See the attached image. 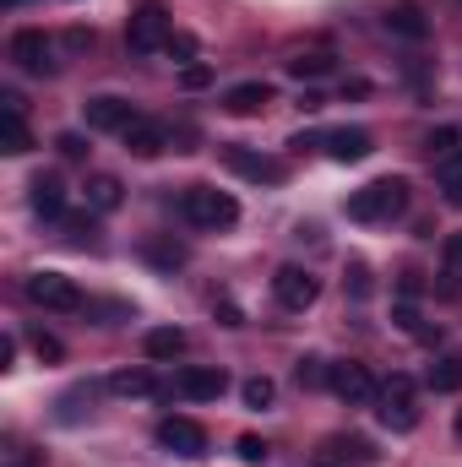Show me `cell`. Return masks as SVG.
Here are the masks:
<instances>
[{"mask_svg": "<svg viewBox=\"0 0 462 467\" xmlns=\"http://www.w3.org/2000/svg\"><path fill=\"white\" fill-rule=\"evenodd\" d=\"M239 397H245V408H250V413H267V408H272V397H278V386H272L267 375H250V380L239 386Z\"/></svg>", "mask_w": 462, "mask_h": 467, "instance_id": "27", "label": "cell"}, {"mask_svg": "<svg viewBox=\"0 0 462 467\" xmlns=\"http://www.w3.org/2000/svg\"><path fill=\"white\" fill-rule=\"evenodd\" d=\"M22 294H27L33 305H44V310H82V305H88L82 288H77L66 272H27V277H22Z\"/></svg>", "mask_w": 462, "mask_h": 467, "instance_id": "4", "label": "cell"}, {"mask_svg": "<svg viewBox=\"0 0 462 467\" xmlns=\"http://www.w3.org/2000/svg\"><path fill=\"white\" fill-rule=\"evenodd\" d=\"M364 462H375V446L364 435H332V441H321V457H316V467H364Z\"/></svg>", "mask_w": 462, "mask_h": 467, "instance_id": "13", "label": "cell"}, {"mask_svg": "<svg viewBox=\"0 0 462 467\" xmlns=\"http://www.w3.org/2000/svg\"><path fill=\"white\" fill-rule=\"evenodd\" d=\"M386 33H397V38H408V44H425V38H430V16H425L414 0H403V5L386 11Z\"/></svg>", "mask_w": 462, "mask_h": 467, "instance_id": "16", "label": "cell"}, {"mask_svg": "<svg viewBox=\"0 0 462 467\" xmlns=\"http://www.w3.org/2000/svg\"><path fill=\"white\" fill-rule=\"evenodd\" d=\"M174 397H185V402H218L224 391H229V375L218 369V364H185L180 375H174V386H169Z\"/></svg>", "mask_w": 462, "mask_h": 467, "instance_id": "7", "label": "cell"}, {"mask_svg": "<svg viewBox=\"0 0 462 467\" xmlns=\"http://www.w3.org/2000/svg\"><path fill=\"white\" fill-rule=\"evenodd\" d=\"M180 218L191 229H229V223H239V202L218 185H185L180 191Z\"/></svg>", "mask_w": 462, "mask_h": 467, "instance_id": "2", "label": "cell"}, {"mask_svg": "<svg viewBox=\"0 0 462 467\" xmlns=\"http://www.w3.org/2000/svg\"><path fill=\"white\" fill-rule=\"evenodd\" d=\"M327 386H332V391L343 397L348 408H364V402H375V397H381V386H375V375H370L364 364H353V358H348V364H332V375H327Z\"/></svg>", "mask_w": 462, "mask_h": 467, "instance_id": "11", "label": "cell"}, {"mask_svg": "<svg viewBox=\"0 0 462 467\" xmlns=\"http://www.w3.org/2000/svg\"><path fill=\"white\" fill-rule=\"evenodd\" d=\"M224 163H229L239 180H250V185H283L289 180V169L278 163V158H267V152H256V147H224Z\"/></svg>", "mask_w": 462, "mask_h": 467, "instance_id": "9", "label": "cell"}, {"mask_svg": "<svg viewBox=\"0 0 462 467\" xmlns=\"http://www.w3.org/2000/svg\"><path fill=\"white\" fill-rule=\"evenodd\" d=\"M327 375H332V364H327V358H316V353H305V358L294 364V380H299L305 391H310V386H327Z\"/></svg>", "mask_w": 462, "mask_h": 467, "instance_id": "29", "label": "cell"}, {"mask_svg": "<svg viewBox=\"0 0 462 467\" xmlns=\"http://www.w3.org/2000/svg\"><path fill=\"white\" fill-rule=\"evenodd\" d=\"M120 202H125V185H120L115 174H99V180H88V207H93V213H115Z\"/></svg>", "mask_w": 462, "mask_h": 467, "instance_id": "24", "label": "cell"}, {"mask_svg": "<svg viewBox=\"0 0 462 467\" xmlns=\"http://www.w3.org/2000/svg\"><path fill=\"white\" fill-rule=\"evenodd\" d=\"M142 255H147L152 266H163V272L185 266V244H180V239H163V234H147V239H142Z\"/></svg>", "mask_w": 462, "mask_h": 467, "instance_id": "21", "label": "cell"}, {"mask_svg": "<svg viewBox=\"0 0 462 467\" xmlns=\"http://www.w3.org/2000/svg\"><path fill=\"white\" fill-rule=\"evenodd\" d=\"M110 391H115V397H158L163 386H158L152 369H115V375H110Z\"/></svg>", "mask_w": 462, "mask_h": 467, "instance_id": "20", "label": "cell"}, {"mask_svg": "<svg viewBox=\"0 0 462 467\" xmlns=\"http://www.w3.org/2000/svg\"><path fill=\"white\" fill-rule=\"evenodd\" d=\"M403 213H408V180H397V174L370 180L364 191L348 196V218H353V223H392V218H403Z\"/></svg>", "mask_w": 462, "mask_h": 467, "instance_id": "1", "label": "cell"}, {"mask_svg": "<svg viewBox=\"0 0 462 467\" xmlns=\"http://www.w3.org/2000/svg\"><path fill=\"white\" fill-rule=\"evenodd\" d=\"M169 38H174L169 11H163L158 0H142V5L131 11V22H125V49H131V55H158Z\"/></svg>", "mask_w": 462, "mask_h": 467, "instance_id": "3", "label": "cell"}, {"mask_svg": "<svg viewBox=\"0 0 462 467\" xmlns=\"http://www.w3.org/2000/svg\"><path fill=\"white\" fill-rule=\"evenodd\" d=\"M163 55H174V60H196V38H191V33H174V38L163 44Z\"/></svg>", "mask_w": 462, "mask_h": 467, "instance_id": "34", "label": "cell"}, {"mask_svg": "<svg viewBox=\"0 0 462 467\" xmlns=\"http://www.w3.org/2000/svg\"><path fill=\"white\" fill-rule=\"evenodd\" d=\"M239 462L261 467V462H267V441H256V435H245V441H239Z\"/></svg>", "mask_w": 462, "mask_h": 467, "instance_id": "35", "label": "cell"}, {"mask_svg": "<svg viewBox=\"0 0 462 467\" xmlns=\"http://www.w3.org/2000/svg\"><path fill=\"white\" fill-rule=\"evenodd\" d=\"M375 402H381V424H386V430L408 435V430L419 424V397H414V380H408V375H392Z\"/></svg>", "mask_w": 462, "mask_h": 467, "instance_id": "5", "label": "cell"}, {"mask_svg": "<svg viewBox=\"0 0 462 467\" xmlns=\"http://www.w3.org/2000/svg\"><path fill=\"white\" fill-rule=\"evenodd\" d=\"M457 435H462V419H457Z\"/></svg>", "mask_w": 462, "mask_h": 467, "instance_id": "39", "label": "cell"}, {"mask_svg": "<svg viewBox=\"0 0 462 467\" xmlns=\"http://www.w3.org/2000/svg\"><path fill=\"white\" fill-rule=\"evenodd\" d=\"M430 386L436 391H462V353H441L430 364Z\"/></svg>", "mask_w": 462, "mask_h": 467, "instance_id": "25", "label": "cell"}, {"mask_svg": "<svg viewBox=\"0 0 462 467\" xmlns=\"http://www.w3.org/2000/svg\"><path fill=\"white\" fill-rule=\"evenodd\" d=\"M55 147H60V158H71V163H88V136L82 130H66V136H55Z\"/></svg>", "mask_w": 462, "mask_h": 467, "instance_id": "30", "label": "cell"}, {"mask_svg": "<svg viewBox=\"0 0 462 467\" xmlns=\"http://www.w3.org/2000/svg\"><path fill=\"white\" fill-rule=\"evenodd\" d=\"M441 266H446V294L462 288V234H446L441 239Z\"/></svg>", "mask_w": 462, "mask_h": 467, "instance_id": "28", "label": "cell"}, {"mask_svg": "<svg viewBox=\"0 0 462 467\" xmlns=\"http://www.w3.org/2000/svg\"><path fill=\"white\" fill-rule=\"evenodd\" d=\"M327 71H332V55H321V49L289 60V77H294V82H316V77H327Z\"/></svg>", "mask_w": 462, "mask_h": 467, "instance_id": "26", "label": "cell"}, {"mask_svg": "<svg viewBox=\"0 0 462 467\" xmlns=\"http://www.w3.org/2000/svg\"><path fill=\"white\" fill-rule=\"evenodd\" d=\"M267 104H272V82H239V88L224 93V109L229 115H261Z\"/></svg>", "mask_w": 462, "mask_h": 467, "instance_id": "18", "label": "cell"}, {"mask_svg": "<svg viewBox=\"0 0 462 467\" xmlns=\"http://www.w3.org/2000/svg\"><path fill=\"white\" fill-rule=\"evenodd\" d=\"M120 136H125V152H136V158H158V152L169 147V125H158V119H142V115L131 119Z\"/></svg>", "mask_w": 462, "mask_h": 467, "instance_id": "15", "label": "cell"}, {"mask_svg": "<svg viewBox=\"0 0 462 467\" xmlns=\"http://www.w3.org/2000/svg\"><path fill=\"white\" fill-rule=\"evenodd\" d=\"M82 115H88V125H93V130H125V125L136 119V109H131V99L99 93V99H88V104H82Z\"/></svg>", "mask_w": 462, "mask_h": 467, "instance_id": "14", "label": "cell"}, {"mask_svg": "<svg viewBox=\"0 0 462 467\" xmlns=\"http://www.w3.org/2000/svg\"><path fill=\"white\" fill-rule=\"evenodd\" d=\"M33 353H38V358H49V364H60V358H66L60 337H49V332H33Z\"/></svg>", "mask_w": 462, "mask_h": 467, "instance_id": "32", "label": "cell"}, {"mask_svg": "<svg viewBox=\"0 0 462 467\" xmlns=\"http://www.w3.org/2000/svg\"><path fill=\"white\" fill-rule=\"evenodd\" d=\"M185 343H191V337H185L180 327H152V332L142 337L147 358H180V353H185Z\"/></svg>", "mask_w": 462, "mask_h": 467, "instance_id": "22", "label": "cell"}, {"mask_svg": "<svg viewBox=\"0 0 462 467\" xmlns=\"http://www.w3.org/2000/svg\"><path fill=\"white\" fill-rule=\"evenodd\" d=\"M27 191H33L27 202H33V213H38V218H66V185H60L55 174H38Z\"/></svg>", "mask_w": 462, "mask_h": 467, "instance_id": "19", "label": "cell"}, {"mask_svg": "<svg viewBox=\"0 0 462 467\" xmlns=\"http://www.w3.org/2000/svg\"><path fill=\"white\" fill-rule=\"evenodd\" d=\"M436 191H441L446 207H462V152H452V158L436 163Z\"/></svg>", "mask_w": 462, "mask_h": 467, "instance_id": "23", "label": "cell"}, {"mask_svg": "<svg viewBox=\"0 0 462 467\" xmlns=\"http://www.w3.org/2000/svg\"><path fill=\"white\" fill-rule=\"evenodd\" d=\"M316 141L327 147L332 163H359V158L375 152V136H370L364 125H338V130H327V136H316Z\"/></svg>", "mask_w": 462, "mask_h": 467, "instance_id": "12", "label": "cell"}, {"mask_svg": "<svg viewBox=\"0 0 462 467\" xmlns=\"http://www.w3.org/2000/svg\"><path fill=\"white\" fill-rule=\"evenodd\" d=\"M425 147H430V158H452V152H457V130H452V125H441V130H430V141H425Z\"/></svg>", "mask_w": 462, "mask_h": 467, "instance_id": "31", "label": "cell"}, {"mask_svg": "<svg viewBox=\"0 0 462 467\" xmlns=\"http://www.w3.org/2000/svg\"><path fill=\"white\" fill-rule=\"evenodd\" d=\"M343 283H348V294H353V299H364V294H370V266H364V261H353Z\"/></svg>", "mask_w": 462, "mask_h": 467, "instance_id": "33", "label": "cell"}, {"mask_svg": "<svg viewBox=\"0 0 462 467\" xmlns=\"http://www.w3.org/2000/svg\"><path fill=\"white\" fill-rule=\"evenodd\" d=\"M11 66L27 71V77H55V71H60V66H55V44H49L38 27H16V33H11Z\"/></svg>", "mask_w": 462, "mask_h": 467, "instance_id": "6", "label": "cell"}, {"mask_svg": "<svg viewBox=\"0 0 462 467\" xmlns=\"http://www.w3.org/2000/svg\"><path fill=\"white\" fill-rule=\"evenodd\" d=\"M213 316H218L224 327H245V316H239V305H234V299H213Z\"/></svg>", "mask_w": 462, "mask_h": 467, "instance_id": "36", "label": "cell"}, {"mask_svg": "<svg viewBox=\"0 0 462 467\" xmlns=\"http://www.w3.org/2000/svg\"><path fill=\"white\" fill-rule=\"evenodd\" d=\"M0 104H5V136H0V147H5L11 158H22V152H33V130L22 125V99H16V93H5Z\"/></svg>", "mask_w": 462, "mask_h": 467, "instance_id": "17", "label": "cell"}, {"mask_svg": "<svg viewBox=\"0 0 462 467\" xmlns=\"http://www.w3.org/2000/svg\"><path fill=\"white\" fill-rule=\"evenodd\" d=\"M316 294H321L316 272H305V266H278V272H272V299H278L283 310H310Z\"/></svg>", "mask_w": 462, "mask_h": 467, "instance_id": "10", "label": "cell"}, {"mask_svg": "<svg viewBox=\"0 0 462 467\" xmlns=\"http://www.w3.org/2000/svg\"><path fill=\"white\" fill-rule=\"evenodd\" d=\"M66 49H71V55L93 49V27H71V33H66Z\"/></svg>", "mask_w": 462, "mask_h": 467, "instance_id": "37", "label": "cell"}, {"mask_svg": "<svg viewBox=\"0 0 462 467\" xmlns=\"http://www.w3.org/2000/svg\"><path fill=\"white\" fill-rule=\"evenodd\" d=\"M180 82H185V88H207V82H213V66H185Z\"/></svg>", "mask_w": 462, "mask_h": 467, "instance_id": "38", "label": "cell"}, {"mask_svg": "<svg viewBox=\"0 0 462 467\" xmlns=\"http://www.w3.org/2000/svg\"><path fill=\"white\" fill-rule=\"evenodd\" d=\"M158 446L174 451V457H185V462H196V457H207V430L196 419H185V413H169L158 424Z\"/></svg>", "mask_w": 462, "mask_h": 467, "instance_id": "8", "label": "cell"}]
</instances>
